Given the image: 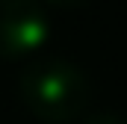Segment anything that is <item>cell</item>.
Masks as SVG:
<instances>
[{"instance_id":"obj_4","label":"cell","mask_w":127,"mask_h":124,"mask_svg":"<svg viewBox=\"0 0 127 124\" xmlns=\"http://www.w3.org/2000/svg\"><path fill=\"white\" fill-rule=\"evenodd\" d=\"M50 3H56V6H68V9H77V6H83V3H89V0H50Z\"/></svg>"},{"instance_id":"obj_2","label":"cell","mask_w":127,"mask_h":124,"mask_svg":"<svg viewBox=\"0 0 127 124\" xmlns=\"http://www.w3.org/2000/svg\"><path fill=\"white\" fill-rule=\"evenodd\" d=\"M47 18L35 0H0V56H27L47 38Z\"/></svg>"},{"instance_id":"obj_3","label":"cell","mask_w":127,"mask_h":124,"mask_svg":"<svg viewBox=\"0 0 127 124\" xmlns=\"http://www.w3.org/2000/svg\"><path fill=\"white\" fill-rule=\"evenodd\" d=\"M86 124H124V121H121L115 112H106V109H103V112H95Z\"/></svg>"},{"instance_id":"obj_1","label":"cell","mask_w":127,"mask_h":124,"mask_svg":"<svg viewBox=\"0 0 127 124\" xmlns=\"http://www.w3.org/2000/svg\"><path fill=\"white\" fill-rule=\"evenodd\" d=\"M18 92L24 106L35 118L50 124L71 121L77 118L92 97V86L86 74L59 56H44V59L27 62L18 80Z\"/></svg>"}]
</instances>
